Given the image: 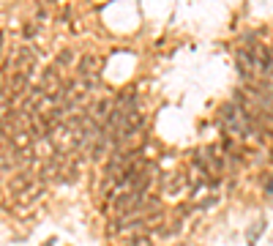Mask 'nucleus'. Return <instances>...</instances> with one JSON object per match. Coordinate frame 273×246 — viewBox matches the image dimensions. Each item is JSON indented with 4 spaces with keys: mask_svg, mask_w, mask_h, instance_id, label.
<instances>
[{
    "mask_svg": "<svg viewBox=\"0 0 273 246\" xmlns=\"http://www.w3.org/2000/svg\"><path fill=\"white\" fill-rule=\"evenodd\" d=\"M268 230V219H254L252 222V227L246 230V244L249 246H257L260 244V236Z\"/></svg>",
    "mask_w": 273,
    "mask_h": 246,
    "instance_id": "f257e3e1",
    "label": "nucleus"
},
{
    "mask_svg": "<svg viewBox=\"0 0 273 246\" xmlns=\"http://www.w3.org/2000/svg\"><path fill=\"white\" fill-rule=\"evenodd\" d=\"M265 194L273 197V172H268V178H265Z\"/></svg>",
    "mask_w": 273,
    "mask_h": 246,
    "instance_id": "f03ea898",
    "label": "nucleus"
}]
</instances>
